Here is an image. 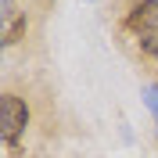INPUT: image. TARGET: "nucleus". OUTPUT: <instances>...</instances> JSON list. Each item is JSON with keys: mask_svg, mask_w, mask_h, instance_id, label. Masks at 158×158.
<instances>
[{"mask_svg": "<svg viewBox=\"0 0 158 158\" xmlns=\"http://www.w3.org/2000/svg\"><path fill=\"white\" fill-rule=\"evenodd\" d=\"M144 101H148L151 115H155V122H158V83H151V86H144Z\"/></svg>", "mask_w": 158, "mask_h": 158, "instance_id": "7ed1b4c3", "label": "nucleus"}, {"mask_svg": "<svg viewBox=\"0 0 158 158\" xmlns=\"http://www.w3.org/2000/svg\"><path fill=\"white\" fill-rule=\"evenodd\" d=\"M137 43H140V50H144L148 58L158 61V22H151L144 32H137Z\"/></svg>", "mask_w": 158, "mask_h": 158, "instance_id": "f03ea898", "label": "nucleus"}, {"mask_svg": "<svg viewBox=\"0 0 158 158\" xmlns=\"http://www.w3.org/2000/svg\"><path fill=\"white\" fill-rule=\"evenodd\" d=\"M25 126H29V104L18 94H4L0 97V137H4V144H18Z\"/></svg>", "mask_w": 158, "mask_h": 158, "instance_id": "f257e3e1", "label": "nucleus"}]
</instances>
